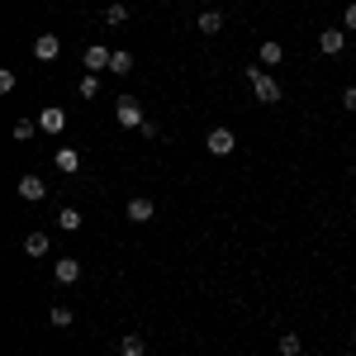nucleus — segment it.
<instances>
[{
	"instance_id": "nucleus-13",
	"label": "nucleus",
	"mask_w": 356,
	"mask_h": 356,
	"mask_svg": "<svg viewBox=\"0 0 356 356\" xmlns=\"http://www.w3.org/2000/svg\"><path fill=\"white\" fill-rule=\"evenodd\" d=\"M147 352V337H143V332H124V337H119V356H143Z\"/></svg>"
},
{
	"instance_id": "nucleus-18",
	"label": "nucleus",
	"mask_w": 356,
	"mask_h": 356,
	"mask_svg": "<svg viewBox=\"0 0 356 356\" xmlns=\"http://www.w3.org/2000/svg\"><path fill=\"white\" fill-rule=\"evenodd\" d=\"M24 252H29V257H48V233H29Z\"/></svg>"
},
{
	"instance_id": "nucleus-26",
	"label": "nucleus",
	"mask_w": 356,
	"mask_h": 356,
	"mask_svg": "<svg viewBox=\"0 0 356 356\" xmlns=\"http://www.w3.org/2000/svg\"><path fill=\"white\" fill-rule=\"evenodd\" d=\"M352 342H356V323H352Z\"/></svg>"
},
{
	"instance_id": "nucleus-5",
	"label": "nucleus",
	"mask_w": 356,
	"mask_h": 356,
	"mask_svg": "<svg viewBox=\"0 0 356 356\" xmlns=\"http://www.w3.org/2000/svg\"><path fill=\"white\" fill-rule=\"evenodd\" d=\"M110 48H105V43H90V48H86L81 53V62H86V72H95V76H100V72H110Z\"/></svg>"
},
{
	"instance_id": "nucleus-25",
	"label": "nucleus",
	"mask_w": 356,
	"mask_h": 356,
	"mask_svg": "<svg viewBox=\"0 0 356 356\" xmlns=\"http://www.w3.org/2000/svg\"><path fill=\"white\" fill-rule=\"evenodd\" d=\"M342 29H352V33H356V0L347 5V15H342Z\"/></svg>"
},
{
	"instance_id": "nucleus-10",
	"label": "nucleus",
	"mask_w": 356,
	"mask_h": 356,
	"mask_svg": "<svg viewBox=\"0 0 356 356\" xmlns=\"http://www.w3.org/2000/svg\"><path fill=\"white\" fill-rule=\"evenodd\" d=\"M38 129H43V134H62V129H67V110H62V105H48V110L38 114Z\"/></svg>"
},
{
	"instance_id": "nucleus-2",
	"label": "nucleus",
	"mask_w": 356,
	"mask_h": 356,
	"mask_svg": "<svg viewBox=\"0 0 356 356\" xmlns=\"http://www.w3.org/2000/svg\"><path fill=\"white\" fill-rule=\"evenodd\" d=\"M114 119H119L124 129H143V124H147V119H143V100H138V95H119V100H114Z\"/></svg>"
},
{
	"instance_id": "nucleus-20",
	"label": "nucleus",
	"mask_w": 356,
	"mask_h": 356,
	"mask_svg": "<svg viewBox=\"0 0 356 356\" xmlns=\"http://www.w3.org/2000/svg\"><path fill=\"white\" fill-rule=\"evenodd\" d=\"M124 19H129V5L110 0V5H105V24H124Z\"/></svg>"
},
{
	"instance_id": "nucleus-1",
	"label": "nucleus",
	"mask_w": 356,
	"mask_h": 356,
	"mask_svg": "<svg viewBox=\"0 0 356 356\" xmlns=\"http://www.w3.org/2000/svg\"><path fill=\"white\" fill-rule=\"evenodd\" d=\"M247 81H252V90H257V100H261V105H280V86H275V76H266L257 62L247 67Z\"/></svg>"
},
{
	"instance_id": "nucleus-15",
	"label": "nucleus",
	"mask_w": 356,
	"mask_h": 356,
	"mask_svg": "<svg viewBox=\"0 0 356 356\" xmlns=\"http://www.w3.org/2000/svg\"><path fill=\"white\" fill-rule=\"evenodd\" d=\"M81 209H72V204H62V209H57V228H62V233H76V228H81Z\"/></svg>"
},
{
	"instance_id": "nucleus-4",
	"label": "nucleus",
	"mask_w": 356,
	"mask_h": 356,
	"mask_svg": "<svg viewBox=\"0 0 356 356\" xmlns=\"http://www.w3.org/2000/svg\"><path fill=\"white\" fill-rule=\"evenodd\" d=\"M318 53L342 57L347 53V29H323V33H318Z\"/></svg>"
},
{
	"instance_id": "nucleus-21",
	"label": "nucleus",
	"mask_w": 356,
	"mask_h": 356,
	"mask_svg": "<svg viewBox=\"0 0 356 356\" xmlns=\"http://www.w3.org/2000/svg\"><path fill=\"white\" fill-rule=\"evenodd\" d=\"M48 318H53V328H72V318H76V314H72L67 304H53V314H48Z\"/></svg>"
},
{
	"instance_id": "nucleus-27",
	"label": "nucleus",
	"mask_w": 356,
	"mask_h": 356,
	"mask_svg": "<svg viewBox=\"0 0 356 356\" xmlns=\"http://www.w3.org/2000/svg\"><path fill=\"white\" fill-rule=\"evenodd\" d=\"M100 356H110V352H100Z\"/></svg>"
},
{
	"instance_id": "nucleus-14",
	"label": "nucleus",
	"mask_w": 356,
	"mask_h": 356,
	"mask_svg": "<svg viewBox=\"0 0 356 356\" xmlns=\"http://www.w3.org/2000/svg\"><path fill=\"white\" fill-rule=\"evenodd\" d=\"M280 57H285V48H280L275 38H266V43L257 48V62H261V67H280Z\"/></svg>"
},
{
	"instance_id": "nucleus-17",
	"label": "nucleus",
	"mask_w": 356,
	"mask_h": 356,
	"mask_svg": "<svg viewBox=\"0 0 356 356\" xmlns=\"http://www.w3.org/2000/svg\"><path fill=\"white\" fill-rule=\"evenodd\" d=\"M275 347H280V356H300L304 352V337H300V332H280Z\"/></svg>"
},
{
	"instance_id": "nucleus-24",
	"label": "nucleus",
	"mask_w": 356,
	"mask_h": 356,
	"mask_svg": "<svg viewBox=\"0 0 356 356\" xmlns=\"http://www.w3.org/2000/svg\"><path fill=\"white\" fill-rule=\"evenodd\" d=\"M342 110L356 114V86H347V90H342Z\"/></svg>"
},
{
	"instance_id": "nucleus-19",
	"label": "nucleus",
	"mask_w": 356,
	"mask_h": 356,
	"mask_svg": "<svg viewBox=\"0 0 356 356\" xmlns=\"http://www.w3.org/2000/svg\"><path fill=\"white\" fill-rule=\"evenodd\" d=\"M76 95H81V100H95V95H100V76H95V72H86L81 86H76Z\"/></svg>"
},
{
	"instance_id": "nucleus-16",
	"label": "nucleus",
	"mask_w": 356,
	"mask_h": 356,
	"mask_svg": "<svg viewBox=\"0 0 356 356\" xmlns=\"http://www.w3.org/2000/svg\"><path fill=\"white\" fill-rule=\"evenodd\" d=\"M110 72H114V76H129V72H134V53L114 48V57H110Z\"/></svg>"
},
{
	"instance_id": "nucleus-8",
	"label": "nucleus",
	"mask_w": 356,
	"mask_h": 356,
	"mask_svg": "<svg viewBox=\"0 0 356 356\" xmlns=\"http://www.w3.org/2000/svg\"><path fill=\"white\" fill-rule=\"evenodd\" d=\"M57 53H62V38H57V33H38V38H33V57H38V62H53Z\"/></svg>"
},
{
	"instance_id": "nucleus-22",
	"label": "nucleus",
	"mask_w": 356,
	"mask_h": 356,
	"mask_svg": "<svg viewBox=\"0 0 356 356\" xmlns=\"http://www.w3.org/2000/svg\"><path fill=\"white\" fill-rule=\"evenodd\" d=\"M33 134H38V124H33V119H19V124H15V138H19V143H29Z\"/></svg>"
},
{
	"instance_id": "nucleus-12",
	"label": "nucleus",
	"mask_w": 356,
	"mask_h": 356,
	"mask_svg": "<svg viewBox=\"0 0 356 356\" xmlns=\"http://www.w3.org/2000/svg\"><path fill=\"white\" fill-rule=\"evenodd\" d=\"M195 29H200L204 38H214V33L223 29V15H219V10H200V19H195Z\"/></svg>"
},
{
	"instance_id": "nucleus-11",
	"label": "nucleus",
	"mask_w": 356,
	"mask_h": 356,
	"mask_svg": "<svg viewBox=\"0 0 356 356\" xmlns=\"http://www.w3.org/2000/svg\"><path fill=\"white\" fill-rule=\"evenodd\" d=\"M15 191H19V200H29V204H38V200L48 195V186H43L38 176H19V186H15Z\"/></svg>"
},
{
	"instance_id": "nucleus-6",
	"label": "nucleus",
	"mask_w": 356,
	"mask_h": 356,
	"mask_svg": "<svg viewBox=\"0 0 356 356\" xmlns=\"http://www.w3.org/2000/svg\"><path fill=\"white\" fill-rule=\"evenodd\" d=\"M53 275H57V285H76V280H81V261H76V257H57Z\"/></svg>"
},
{
	"instance_id": "nucleus-3",
	"label": "nucleus",
	"mask_w": 356,
	"mask_h": 356,
	"mask_svg": "<svg viewBox=\"0 0 356 356\" xmlns=\"http://www.w3.org/2000/svg\"><path fill=\"white\" fill-rule=\"evenodd\" d=\"M233 147H238L233 129H209V138H204V152H209V157H228Z\"/></svg>"
},
{
	"instance_id": "nucleus-23",
	"label": "nucleus",
	"mask_w": 356,
	"mask_h": 356,
	"mask_svg": "<svg viewBox=\"0 0 356 356\" xmlns=\"http://www.w3.org/2000/svg\"><path fill=\"white\" fill-rule=\"evenodd\" d=\"M10 90H15V72H10V67H0V95H10Z\"/></svg>"
},
{
	"instance_id": "nucleus-9",
	"label": "nucleus",
	"mask_w": 356,
	"mask_h": 356,
	"mask_svg": "<svg viewBox=\"0 0 356 356\" xmlns=\"http://www.w3.org/2000/svg\"><path fill=\"white\" fill-rule=\"evenodd\" d=\"M124 214H129V223H152V219H157V204L138 195V200H129V209H124Z\"/></svg>"
},
{
	"instance_id": "nucleus-7",
	"label": "nucleus",
	"mask_w": 356,
	"mask_h": 356,
	"mask_svg": "<svg viewBox=\"0 0 356 356\" xmlns=\"http://www.w3.org/2000/svg\"><path fill=\"white\" fill-rule=\"evenodd\" d=\"M53 166L62 171V176H76V171H81V152H76V147H57Z\"/></svg>"
}]
</instances>
